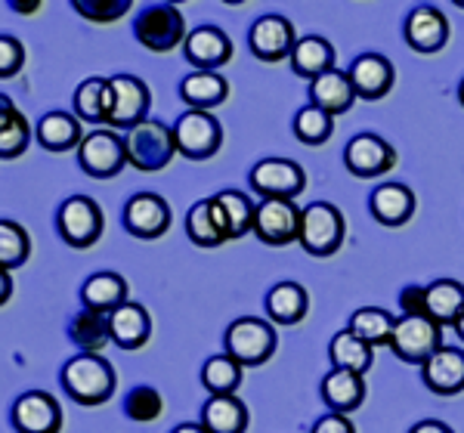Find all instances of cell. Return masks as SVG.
I'll list each match as a JSON object with an SVG mask.
<instances>
[{"mask_svg": "<svg viewBox=\"0 0 464 433\" xmlns=\"http://www.w3.org/2000/svg\"><path fill=\"white\" fill-rule=\"evenodd\" d=\"M63 387L78 406H102L115 393L118 375L106 356L81 353L63 365Z\"/></svg>", "mask_w": 464, "mask_h": 433, "instance_id": "obj_1", "label": "cell"}, {"mask_svg": "<svg viewBox=\"0 0 464 433\" xmlns=\"http://www.w3.org/2000/svg\"><path fill=\"white\" fill-rule=\"evenodd\" d=\"M124 149H127V164H133L137 170H146V174H155V170H164L174 161L177 140L170 127L149 118V121L137 124L133 130L124 133Z\"/></svg>", "mask_w": 464, "mask_h": 433, "instance_id": "obj_2", "label": "cell"}, {"mask_svg": "<svg viewBox=\"0 0 464 433\" xmlns=\"http://www.w3.org/2000/svg\"><path fill=\"white\" fill-rule=\"evenodd\" d=\"M133 34L152 53H170L186 43V19L174 4H149L133 22Z\"/></svg>", "mask_w": 464, "mask_h": 433, "instance_id": "obj_3", "label": "cell"}, {"mask_svg": "<svg viewBox=\"0 0 464 433\" xmlns=\"http://www.w3.org/2000/svg\"><path fill=\"white\" fill-rule=\"evenodd\" d=\"M343 214L328 201H313L310 207L301 211V248L310 257H332L343 245Z\"/></svg>", "mask_w": 464, "mask_h": 433, "instance_id": "obj_4", "label": "cell"}, {"mask_svg": "<svg viewBox=\"0 0 464 433\" xmlns=\"http://www.w3.org/2000/svg\"><path fill=\"white\" fill-rule=\"evenodd\" d=\"M177 152L189 161H208L220 152L223 146V127L211 111L186 109L174 124Z\"/></svg>", "mask_w": 464, "mask_h": 433, "instance_id": "obj_5", "label": "cell"}, {"mask_svg": "<svg viewBox=\"0 0 464 433\" xmlns=\"http://www.w3.org/2000/svg\"><path fill=\"white\" fill-rule=\"evenodd\" d=\"M223 341H227V353L236 360L238 365H264L269 356L276 353V328L264 322V319L257 316H242L236 319L227 334H223Z\"/></svg>", "mask_w": 464, "mask_h": 433, "instance_id": "obj_6", "label": "cell"}, {"mask_svg": "<svg viewBox=\"0 0 464 433\" xmlns=\"http://www.w3.org/2000/svg\"><path fill=\"white\" fill-rule=\"evenodd\" d=\"M56 226H59V236H63L65 245L84 251L100 242L102 226H106V216H102V207L96 205L93 198L72 196L63 201V207H59Z\"/></svg>", "mask_w": 464, "mask_h": 433, "instance_id": "obj_7", "label": "cell"}, {"mask_svg": "<svg viewBox=\"0 0 464 433\" xmlns=\"http://www.w3.org/2000/svg\"><path fill=\"white\" fill-rule=\"evenodd\" d=\"M443 347V325L430 316H402L396 319L391 350L409 365H424Z\"/></svg>", "mask_w": 464, "mask_h": 433, "instance_id": "obj_8", "label": "cell"}, {"mask_svg": "<svg viewBox=\"0 0 464 433\" xmlns=\"http://www.w3.org/2000/svg\"><path fill=\"white\" fill-rule=\"evenodd\" d=\"M78 164L81 170L96 180H109L118 177L127 164V149L124 137H118L111 127H100V130H90L84 143L78 146Z\"/></svg>", "mask_w": 464, "mask_h": 433, "instance_id": "obj_9", "label": "cell"}, {"mask_svg": "<svg viewBox=\"0 0 464 433\" xmlns=\"http://www.w3.org/2000/svg\"><path fill=\"white\" fill-rule=\"evenodd\" d=\"M254 236L264 245H291L301 238V211L291 198H260L254 211Z\"/></svg>", "mask_w": 464, "mask_h": 433, "instance_id": "obj_10", "label": "cell"}, {"mask_svg": "<svg viewBox=\"0 0 464 433\" xmlns=\"http://www.w3.org/2000/svg\"><path fill=\"white\" fill-rule=\"evenodd\" d=\"M111 81V115L109 124L115 130H133L137 124L149 121V106H152V96H149L146 81L133 78V74H115Z\"/></svg>", "mask_w": 464, "mask_h": 433, "instance_id": "obj_11", "label": "cell"}, {"mask_svg": "<svg viewBox=\"0 0 464 433\" xmlns=\"http://www.w3.org/2000/svg\"><path fill=\"white\" fill-rule=\"evenodd\" d=\"M251 189L264 198H295L304 192L306 174L301 164L288 159H264L251 168Z\"/></svg>", "mask_w": 464, "mask_h": 433, "instance_id": "obj_12", "label": "cell"}, {"mask_svg": "<svg viewBox=\"0 0 464 433\" xmlns=\"http://www.w3.org/2000/svg\"><path fill=\"white\" fill-rule=\"evenodd\" d=\"M63 424L65 415L53 393L28 390L13 402V428L19 433H59Z\"/></svg>", "mask_w": 464, "mask_h": 433, "instance_id": "obj_13", "label": "cell"}, {"mask_svg": "<svg viewBox=\"0 0 464 433\" xmlns=\"http://www.w3.org/2000/svg\"><path fill=\"white\" fill-rule=\"evenodd\" d=\"M343 164L359 180H375V177H384L387 170H393L396 152L391 143H384L375 133H359L343 149Z\"/></svg>", "mask_w": 464, "mask_h": 433, "instance_id": "obj_14", "label": "cell"}, {"mask_svg": "<svg viewBox=\"0 0 464 433\" xmlns=\"http://www.w3.org/2000/svg\"><path fill=\"white\" fill-rule=\"evenodd\" d=\"M295 43H297L295 25H291L285 16H279V13L260 16L251 25L248 47L260 63H282V59H291V53H295Z\"/></svg>", "mask_w": 464, "mask_h": 433, "instance_id": "obj_15", "label": "cell"}, {"mask_svg": "<svg viewBox=\"0 0 464 433\" xmlns=\"http://www.w3.org/2000/svg\"><path fill=\"white\" fill-rule=\"evenodd\" d=\"M124 226L133 238H161L170 229V205L155 192H137L124 205Z\"/></svg>", "mask_w": 464, "mask_h": 433, "instance_id": "obj_16", "label": "cell"}, {"mask_svg": "<svg viewBox=\"0 0 464 433\" xmlns=\"http://www.w3.org/2000/svg\"><path fill=\"white\" fill-rule=\"evenodd\" d=\"M183 53H186V63H192L198 72H217L232 59V41L223 28L198 25L196 32L186 34Z\"/></svg>", "mask_w": 464, "mask_h": 433, "instance_id": "obj_17", "label": "cell"}, {"mask_svg": "<svg viewBox=\"0 0 464 433\" xmlns=\"http://www.w3.org/2000/svg\"><path fill=\"white\" fill-rule=\"evenodd\" d=\"M449 41V19L437 6H415L406 19V43L415 53H440Z\"/></svg>", "mask_w": 464, "mask_h": 433, "instance_id": "obj_18", "label": "cell"}, {"mask_svg": "<svg viewBox=\"0 0 464 433\" xmlns=\"http://www.w3.org/2000/svg\"><path fill=\"white\" fill-rule=\"evenodd\" d=\"M350 84H353L356 91V100H384L387 93L393 91V65L387 63L384 56L378 53H362L359 59H353V65H350L347 72Z\"/></svg>", "mask_w": 464, "mask_h": 433, "instance_id": "obj_19", "label": "cell"}, {"mask_svg": "<svg viewBox=\"0 0 464 433\" xmlns=\"http://www.w3.org/2000/svg\"><path fill=\"white\" fill-rule=\"evenodd\" d=\"M424 387L440 397H455L464 390V350L440 347L428 362L421 365Z\"/></svg>", "mask_w": 464, "mask_h": 433, "instance_id": "obj_20", "label": "cell"}, {"mask_svg": "<svg viewBox=\"0 0 464 433\" xmlns=\"http://www.w3.org/2000/svg\"><path fill=\"white\" fill-rule=\"evenodd\" d=\"M211 205H214V216H217V223H220L227 242L254 233V211H257V205H251V198L245 196V192L223 189L211 198Z\"/></svg>", "mask_w": 464, "mask_h": 433, "instance_id": "obj_21", "label": "cell"}, {"mask_svg": "<svg viewBox=\"0 0 464 433\" xmlns=\"http://www.w3.org/2000/svg\"><path fill=\"white\" fill-rule=\"evenodd\" d=\"M369 211L381 226H402L415 214V196L402 183H381L369 198Z\"/></svg>", "mask_w": 464, "mask_h": 433, "instance_id": "obj_22", "label": "cell"}, {"mask_svg": "<svg viewBox=\"0 0 464 433\" xmlns=\"http://www.w3.org/2000/svg\"><path fill=\"white\" fill-rule=\"evenodd\" d=\"M310 102L319 106L322 111H328L332 118H338L343 111L353 109L356 91H353V84H350L347 72L332 69V72L319 74L316 81H310Z\"/></svg>", "mask_w": 464, "mask_h": 433, "instance_id": "obj_23", "label": "cell"}, {"mask_svg": "<svg viewBox=\"0 0 464 433\" xmlns=\"http://www.w3.org/2000/svg\"><path fill=\"white\" fill-rule=\"evenodd\" d=\"M322 399L334 415H350L365 402V380L353 371L332 369L322 378Z\"/></svg>", "mask_w": 464, "mask_h": 433, "instance_id": "obj_24", "label": "cell"}, {"mask_svg": "<svg viewBox=\"0 0 464 433\" xmlns=\"http://www.w3.org/2000/svg\"><path fill=\"white\" fill-rule=\"evenodd\" d=\"M152 338V319L143 303H124L111 313V341L121 350H140Z\"/></svg>", "mask_w": 464, "mask_h": 433, "instance_id": "obj_25", "label": "cell"}, {"mask_svg": "<svg viewBox=\"0 0 464 433\" xmlns=\"http://www.w3.org/2000/svg\"><path fill=\"white\" fill-rule=\"evenodd\" d=\"M87 133L81 130V121L69 111H47V115L37 121V143L47 152H69L84 143Z\"/></svg>", "mask_w": 464, "mask_h": 433, "instance_id": "obj_26", "label": "cell"}, {"mask_svg": "<svg viewBox=\"0 0 464 433\" xmlns=\"http://www.w3.org/2000/svg\"><path fill=\"white\" fill-rule=\"evenodd\" d=\"M310 313V294L297 282H279L266 294V316L276 325H297Z\"/></svg>", "mask_w": 464, "mask_h": 433, "instance_id": "obj_27", "label": "cell"}, {"mask_svg": "<svg viewBox=\"0 0 464 433\" xmlns=\"http://www.w3.org/2000/svg\"><path fill=\"white\" fill-rule=\"evenodd\" d=\"M28 143H32V124L10 96L0 93V159H19L25 155Z\"/></svg>", "mask_w": 464, "mask_h": 433, "instance_id": "obj_28", "label": "cell"}, {"mask_svg": "<svg viewBox=\"0 0 464 433\" xmlns=\"http://www.w3.org/2000/svg\"><path fill=\"white\" fill-rule=\"evenodd\" d=\"M201 424L208 433H245L248 430V406L236 393L211 397L201 409Z\"/></svg>", "mask_w": 464, "mask_h": 433, "instance_id": "obj_29", "label": "cell"}, {"mask_svg": "<svg viewBox=\"0 0 464 433\" xmlns=\"http://www.w3.org/2000/svg\"><path fill=\"white\" fill-rule=\"evenodd\" d=\"M334 47L319 34H306L295 43V53H291V69L306 81H316L319 74L334 69Z\"/></svg>", "mask_w": 464, "mask_h": 433, "instance_id": "obj_30", "label": "cell"}, {"mask_svg": "<svg viewBox=\"0 0 464 433\" xmlns=\"http://www.w3.org/2000/svg\"><path fill=\"white\" fill-rule=\"evenodd\" d=\"M69 338L74 347H81L84 353H100L102 347L111 341V316L100 310H78L69 322Z\"/></svg>", "mask_w": 464, "mask_h": 433, "instance_id": "obj_31", "label": "cell"}, {"mask_svg": "<svg viewBox=\"0 0 464 433\" xmlns=\"http://www.w3.org/2000/svg\"><path fill=\"white\" fill-rule=\"evenodd\" d=\"M81 301L90 310H100V313H115L118 307L127 303V282L124 275L118 273H93L81 288Z\"/></svg>", "mask_w": 464, "mask_h": 433, "instance_id": "obj_32", "label": "cell"}, {"mask_svg": "<svg viewBox=\"0 0 464 433\" xmlns=\"http://www.w3.org/2000/svg\"><path fill=\"white\" fill-rule=\"evenodd\" d=\"M179 96H183L192 109L208 111V109L220 106V102H227L229 84H227V78H220L217 72H192L189 78L179 81Z\"/></svg>", "mask_w": 464, "mask_h": 433, "instance_id": "obj_33", "label": "cell"}, {"mask_svg": "<svg viewBox=\"0 0 464 433\" xmlns=\"http://www.w3.org/2000/svg\"><path fill=\"white\" fill-rule=\"evenodd\" d=\"M428 316L437 325H452L464 316V285L455 279H437L428 285Z\"/></svg>", "mask_w": 464, "mask_h": 433, "instance_id": "obj_34", "label": "cell"}, {"mask_svg": "<svg viewBox=\"0 0 464 433\" xmlns=\"http://www.w3.org/2000/svg\"><path fill=\"white\" fill-rule=\"evenodd\" d=\"M74 111L81 121L102 124L111 115V81L109 78H87L74 91Z\"/></svg>", "mask_w": 464, "mask_h": 433, "instance_id": "obj_35", "label": "cell"}, {"mask_svg": "<svg viewBox=\"0 0 464 433\" xmlns=\"http://www.w3.org/2000/svg\"><path fill=\"white\" fill-rule=\"evenodd\" d=\"M328 360H332L334 369H343V371H353V375H365V371L372 369V347L369 343H362L356 338L350 328H343L332 338L328 343Z\"/></svg>", "mask_w": 464, "mask_h": 433, "instance_id": "obj_36", "label": "cell"}, {"mask_svg": "<svg viewBox=\"0 0 464 433\" xmlns=\"http://www.w3.org/2000/svg\"><path fill=\"white\" fill-rule=\"evenodd\" d=\"M347 328L362 343H369V347H391L396 319L387 310L362 307V310H356L353 316H350V325Z\"/></svg>", "mask_w": 464, "mask_h": 433, "instance_id": "obj_37", "label": "cell"}, {"mask_svg": "<svg viewBox=\"0 0 464 433\" xmlns=\"http://www.w3.org/2000/svg\"><path fill=\"white\" fill-rule=\"evenodd\" d=\"M201 384L211 390V397H229L242 384V365L229 353H217L201 365Z\"/></svg>", "mask_w": 464, "mask_h": 433, "instance_id": "obj_38", "label": "cell"}, {"mask_svg": "<svg viewBox=\"0 0 464 433\" xmlns=\"http://www.w3.org/2000/svg\"><path fill=\"white\" fill-rule=\"evenodd\" d=\"M186 233H189V238L198 248H217V245L227 242L220 223H217V216H214L211 198H201L189 207V214H186Z\"/></svg>", "mask_w": 464, "mask_h": 433, "instance_id": "obj_39", "label": "cell"}, {"mask_svg": "<svg viewBox=\"0 0 464 433\" xmlns=\"http://www.w3.org/2000/svg\"><path fill=\"white\" fill-rule=\"evenodd\" d=\"M32 257V238L16 220H0V270L13 273Z\"/></svg>", "mask_w": 464, "mask_h": 433, "instance_id": "obj_40", "label": "cell"}, {"mask_svg": "<svg viewBox=\"0 0 464 433\" xmlns=\"http://www.w3.org/2000/svg\"><path fill=\"white\" fill-rule=\"evenodd\" d=\"M334 130V118L328 111H322L319 106H306L295 115V137L301 140L304 146H322L332 140Z\"/></svg>", "mask_w": 464, "mask_h": 433, "instance_id": "obj_41", "label": "cell"}, {"mask_svg": "<svg viewBox=\"0 0 464 433\" xmlns=\"http://www.w3.org/2000/svg\"><path fill=\"white\" fill-rule=\"evenodd\" d=\"M124 412H127L130 421H137V424H152V421H159V418L164 415V397L155 390V387L140 384V387H133V390L127 393Z\"/></svg>", "mask_w": 464, "mask_h": 433, "instance_id": "obj_42", "label": "cell"}, {"mask_svg": "<svg viewBox=\"0 0 464 433\" xmlns=\"http://www.w3.org/2000/svg\"><path fill=\"white\" fill-rule=\"evenodd\" d=\"M74 10L78 16H84L90 22H115L130 10V0H74Z\"/></svg>", "mask_w": 464, "mask_h": 433, "instance_id": "obj_43", "label": "cell"}, {"mask_svg": "<svg viewBox=\"0 0 464 433\" xmlns=\"http://www.w3.org/2000/svg\"><path fill=\"white\" fill-rule=\"evenodd\" d=\"M22 65H25V47H22V41L13 34H0V81L16 78Z\"/></svg>", "mask_w": 464, "mask_h": 433, "instance_id": "obj_44", "label": "cell"}, {"mask_svg": "<svg viewBox=\"0 0 464 433\" xmlns=\"http://www.w3.org/2000/svg\"><path fill=\"white\" fill-rule=\"evenodd\" d=\"M402 316H428V285H406L400 291Z\"/></svg>", "mask_w": 464, "mask_h": 433, "instance_id": "obj_45", "label": "cell"}, {"mask_svg": "<svg viewBox=\"0 0 464 433\" xmlns=\"http://www.w3.org/2000/svg\"><path fill=\"white\" fill-rule=\"evenodd\" d=\"M310 433H356V428H353V421H350L347 415L328 412L325 418H319V421L313 424Z\"/></svg>", "mask_w": 464, "mask_h": 433, "instance_id": "obj_46", "label": "cell"}, {"mask_svg": "<svg viewBox=\"0 0 464 433\" xmlns=\"http://www.w3.org/2000/svg\"><path fill=\"white\" fill-rule=\"evenodd\" d=\"M409 433H455V430L443 421H418Z\"/></svg>", "mask_w": 464, "mask_h": 433, "instance_id": "obj_47", "label": "cell"}, {"mask_svg": "<svg viewBox=\"0 0 464 433\" xmlns=\"http://www.w3.org/2000/svg\"><path fill=\"white\" fill-rule=\"evenodd\" d=\"M13 297V275L6 270H0V307H6Z\"/></svg>", "mask_w": 464, "mask_h": 433, "instance_id": "obj_48", "label": "cell"}, {"mask_svg": "<svg viewBox=\"0 0 464 433\" xmlns=\"http://www.w3.org/2000/svg\"><path fill=\"white\" fill-rule=\"evenodd\" d=\"M170 433H208L205 424H179V428H174Z\"/></svg>", "mask_w": 464, "mask_h": 433, "instance_id": "obj_49", "label": "cell"}, {"mask_svg": "<svg viewBox=\"0 0 464 433\" xmlns=\"http://www.w3.org/2000/svg\"><path fill=\"white\" fill-rule=\"evenodd\" d=\"M16 13H34V10H41V4H10Z\"/></svg>", "mask_w": 464, "mask_h": 433, "instance_id": "obj_50", "label": "cell"}, {"mask_svg": "<svg viewBox=\"0 0 464 433\" xmlns=\"http://www.w3.org/2000/svg\"><path fill=\"white\" fill-rule=\"evenodd\" d=\"M455 332H459V338L464 341V316L459 319V322H455Z\"/></svg>", "mask_w": 464, "mask_h": 433, "instance_id": "obj_51", "label": "cell"}, {"mask_svg": "<svg viewBox=\"0 0 464 433\" xmlns=\"http://www.w3.org/2000/svg\"><path fill=\"white\" fill-rule=\"evenodd\" d=\"M459 100H461V106H464V78H461V84H459Z\"/></svg>", "mask_w": 464, "mask_h": 433, "instance_id": "obj_52", "label": "cell"}, {"mask_svg": "<svg viewBox=\"0 0 464 433\" xmlns=\"http://www.w3.org/2000/svg\"><path fill=\"white\" fill-rule=\"evenodd\" d=\"M459 6H464V0H461V4H459Z\"/></svg>", "mask_w": 464, "mask_h": 433, "instance_id": "obj_53", "label": "cell"}]
</instances>
